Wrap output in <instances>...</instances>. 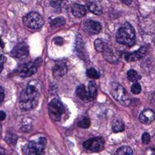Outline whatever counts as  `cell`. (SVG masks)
I'll return each instance as SVG.
<instances>
[{
	"label": "cell",
	"mask_w": 155,
	"mask_h": 155,
	"mask_svg": "<svg viewBox=\"0 0 155 155\" xmlns=\"http://www.w3.org/2000/svg\"><path fill=\"white\" fill-rule=\"evenodd\" d=\"M41 63V59L38 58L35 61L29 62L20 65L16 69V71L19 76L22 78H28L34 74L38 70V67Z\"/></svg>",
	"instance_id": "obj_7"
},
{
	"label": "cell",
	"mask_w": 155,
	"mask_h": 155,
	"mask_svg": "<svg viewBox=\"0 0 155 155\" xmlns=\"http://www.w3.org/2000/svg\"><path fill=\"white\" fill-rule=\"evenodd\" d=\"M133 152L131 147L128 146H122L117 149L115 154H133Z\"/></svg>",
	"instance_id": "obj_24"
},
{
	"label": "cell",
	"mask_w": 155,
	"mask_h": 155,
	"mask_svg": "<svg viewBox=\"0 0 155 155\" xmlns=\"http://www.w3.org/2000/svg\"><path fill=\"white\" fill-rule=\"evenodd\" d=\"M11 56L18 59L26 58L29 54V48L27 44L24 42L18 43L12 50Z\"/></svg>",
	"instance_id": "obj_9"
},
{
	"label": "cell",
	"mask_w": 155,
	"mask_h": 155,
	"mask_svg": "<svg viewBox=\"0 0 155 155\" xmlns=\"http://www.w3.org/2000/svg\"><path fill=\"white\" fill-rule=\"evenodd\" d=\"M24 24L29 28L39 29L44 24V21L40 14L35 12H31L23 17Z\"/></svg>",
	"instance_id": "obj_6"
},
{
	"label": "cell",
	"mask_w": 155,
	"mask_h": 155,
	"mask_svg": "<svg viewBox=\"0 0 155 155\" xmlns=\"http://www.w3.org/2000/svg\"><path fill=\"white\" fill-rule=\"evenodd\" d=\"M97 85L94 81H90L88 85V94L90 101L93 100L97 96Z\"/></svg>",
	"instance_id": "obj_18"
},
{
	"label": "cell",
	"mask_w": 155,
	"mask_h": 155,
	"mask_svg": "<svg viewBox=\"0 0 155 155\" xmlns=\"http://www.w3.org/2000/svg\"><path fill=\"white\" fill-rule=\"evenodd\" d=\"M148 50V47L146 45L142 46L138 50L131 53H128L124 54V59L128 62H134L138 61L143 58Z\"/></svg>",
	"instance_id": "obj_11"
},
{
	"label": "cell",
	"mask_w": 155,
	"mask_h": 155,
	"mask_svg": "<svg viewBox=\"0 0 155 155\" xmlns=\"http://www.w3.org/2000/svg\"><path fill=\"white\" fill-rule=\"evenodd\" d=\"M105 141L101 137H96L90 138L83 143V147L87 150L93 152H98L103 150L104 148Z\"/></svg>",
	"instance_id": "obj_8"
},
{
	"label": "cell",
	"mask_w": 155,
	"mask_h": 155,
	"mask_svg": "<svg viewBox=\"0 0 155 155\" xmlns=\"http://www.w3.org/2000/svg\"><path fill=\"white\" fill-rule=\"evenodd\" d=\"M65 111V107L62 103L58 99H52L48 105V114L52 120L59 122Z\"/></svg>",
	"instance_id": "obj_5"
},
{
	"label": "cell",
	"mask_w": 155,
	"mask_h": 155,
	"mask_svg": "<svg viewBox=\"0 0 155 155\" xmlns=\"http://www.w3.org/2000/svg\"><path fill=\"white\" fill-rule=\"evenodd\" d=\"M141 86L138 83H134L131 87V91L132 92V93L134 94H139L141 91Z\"/></svg>",
	"instance_id": "obj_27"
},
{
	"label": "cell",
	"mask_w": 155,
	"mask_h": 155,
	"mask_svg": "<svg viewBox=\"0 0 155 155\" xmlns=\"http://www.w3.org/2000/svg\"><path fill=\"white\" fill-rule=\"evenodd\" d=\"M94 48H95L96 50L99 52H102L107 46L105 42L102 39H99V38H98L94 41Z\"/></svg>",
	"instance_id": "obj_22"
},
{
	"label": "cell",
	"mask_w": 155,
	"mask_h": 155,
	"mask_svg": "<svg viewBox=\"0 0 155 155\" xmlns=\"http://www.w3.org/2000/svg\"><path fill=\"white\" fill-rule=\"evenodd\" d=\"M117 42L128 47H132L136 42V33L133 25L128 22L124 23L116 34Z\"/></svg>",
	"instance_id": "obj_2"
},
{
	"label": "cell",
	"mask_w": 155,
	"mask_h": 155,
	"mask_svg": "<svg viewBox=\"0 0 155 155\" xmlns=\"http://www.w3.org/2000/svg\"><path fill=\"white\" fill-rule=\"evenodd\" d=\"M41 91V85L37 81H31L21 93L19 96V106L23 111H28L38 104Z\"/></svg>",
	"instance_id": "obj_1"
},
{
	"label": "cell",
	"mask_w": 155,
	"mask_h": 155,
	"mask_svg": "<svg viewBox=\"0 0 155 155\" xmlns=\"http://www.w3.org/2000/svg\"><path fill=\"white\" fill-rule=\"evenodd\" d=\"M84 31L89 35H97L102 30V25L100 22L91 19L86 20L83 24Z\"/></svg>",
	"instance_id": "obj_10"
},
{
	"label": "cell",
	"mask_w": 155,
	"mask_h": 155,
	"mask_svg": "<svg viewBox=\"0 0 155 155\" xmlns=\"http://www.w3.org/2000/svg\"><path fill=\"white\" fill-rule=\"evenodd\" d=\"M65 23V21L63 17H57L50 22V26L52 28H56L64 25Z\"/></svg>",
	"instance_id": "obj_23"
},
{
	"label": "cell",
	"mask_w": 155,
	"mask_h": 155,
	"mask_svg": "<svg viewBox=\"0 0 155 155\" xmlns=\"http://www.w3.org/2000/svg\"><path fill=\"white\" fill-rule=\"evenodd\" d=\"M141 140H142V142L143 144L148 143L151 140V137H150V134L148 133H146V132L143 133V134L142 135Z\"/></svg>",
	"instance_id": "obj_28"
},
{
	"label": "cell",
	"mask_w": 155,
	"mask_h": 155,
	"mask_svg": "<svg viewBox=\"0 0 155 155\" xmlns=\"http://www.w3.org/2000/svg\"><path fill=\"white\" fill-rule=\"evenodd\" d=\"M110 93L115 100L124 106L130 105L131 99L125 89L117 82H112L110 85Z\"/></svg>",
	"instance_id": "obj_3"
},
{
	"label": "cell",
	"mask_w": 155,
	"mask_h": 155,
	"mask_svg": "<svg viewBox=\"0 0 155 155\" xmlns=\"http://www.w3.org/2000/svg\"><path fill=\"white\" fill-rule=\"evenodd\" d=\"M76 94L77 96L80 98L81 100L85 101V102H88L90 101V99L88 97V92L85 89V87L84 85H79L76 89Z\"/></svg>",
	"instance_id": "obj_17"
},
{
	"label": "cell",
	"mask_w": 155,
	"mask_h": 155,
	"mask_svg": "<svg viewBox=\"0 0 155 155\" xmlns=\"http://www.w3.org/2000/svg\"><path fill=\"white\" fill-rule=\"evenodd\" d=\"M17 140H18V137L15 134H14L12 132L7 133L5 137V140L8 144L15 145L16 143Z\"/></svg>",
	"instance_id": "obj_21"
},
{
	"label": "cell",
	"mask_w": 155,
	"mask_h": 155,
	"mask_svg": "<svg viewBox=\"0 0 155 155\" xmlns=\"http://www.w3.org/2000/svg\"><path fill=\"white\" fill-rule=\"evenodd\" d=\"M127 78L128 79L133 82H136L139 79H141V76L137 73V71L133 70V69H130L127 71Z\"/></svg>",
	"instance_id": "obj_19"
},
{
	"label": "cell",
	"mask_w": 155,
	"mask_h": 155,
	"mask_svg": "<svg viewBox=\"0 0 155 155\" xmlns=\"http://www.w3.org/2000/svg\"><path fill=\"white\" fill-rule=\"evenodd\" d=\"M105 59L110 63H117L118 61V56L117 53L110 47L106 46L104 50L102 51Z\"/></svg>",
	"instance_id": "obj_15"
},
{
	"label": "cell",
	"mask_w": 155,
	"mask_h": 155,
	"mask_svg": "<svg viewBox=\"0 0 155 155\" xmlns=\"http://www.w3.org/2000/svg\"><path fill=\"white\" fill-rule=\"evenodd\" d=\"M6 61V58L2 54L1 56V72H2V69H3V65L5 63Z\"/></svg>",
	"instance_id": "obj_30"
},
{
	"label": "cell",
	"mask_w": 155,
	"mask_h": 155,
	"mask_svg": "<svg viewBox=\"0 0 155 155\" xmlns=\"http://www.w3.org/2000/svg\"><path fill=\"white\" fill-rule=\"evenodd\" d=\"M86 74L87 76L91 79H99L100 78V74L94 68H89L86 71Z\"/></svg>",
	"instance_id": "obj_25"
},
{
	"label": "cell",
	"mask_w": 155,
	"mask_h": 155,
	"mask_svg": "<svg viewBox=\"0 0 155 155\" xmlns=\"http://www.w3.org/2000/svg\"><path fill=\"white\" fill-rule=\"evenodd\" d=\"M87 7L91 13L99 15L102 13L103 8L101 3L99 1H90L87 2Z\"/></svg>",
	"instance_id": "obj_14"
},
{
	"label": "cell",
	"mask_w": 155,
	"mask_h": 155,
	"mask_svg": "<svg viewBox=\"0 0 155 155\" xmlns=\"http://www.w3.org/2000/svg\"><path fill=\"white\" fill-rule=\"evenodd\" d=\"M154 117L155 114L154 111L151 109H146L140 113L139 119L141 123L149 125L154 120Z\"/></svg>",
	"instance_id": "obj_12"
},
{
	"label": "cell",
	"mask_w": 155,
	"mask_h": 155,
	"mask_svg": "<svg viewBox=\"0 0 155 155\" xmlns=\"http://www.w3.org/2000/svg\"><path fill=\"white\" fill-rule=\"evenodd\" d=\"M71 12L76 18H82L86 15L87 8L82 4H74L71 7Z\"/></svg>",
	"instance_id": "obj_16"
},
{
	"label": "cell",
	"mask_w": 155,
	"mask_h": 155,
	"mask_svg": "<svg viewBox=\"0 0 155 155\" xmlns=\"http://www.w3.org/2000/svg\"><path fill=\"white\" fill-rule=\"evenodd\" d=\"M47 143L44 137H40L38 141L31 140L22 147V152L24 154H40L43 153Z\"/></svg>",
	"instance_id": "obj_4"
},
{
	"label": "cell",
	"mask_w": 155,
	"mask_h": 155,
	"mask_svg": "<svg viewBox=\"0 0 155 155\" xmlns=\"http://www.w3.org/2000/svg\"><path fill=\"white\" fill-rule=\"evenodd\" d=\"M112 130L114 133L122 132L125 130V125L121 120H116L112 124Z\"/></svg>",
	"instance_id": "obj_20"
},
{
	"label": "cell",
	"mask_w": 155,
	"mask_h": 155,
	"mask_svg": "<svg viewBox=\"0 0 155 155\" xmlns=\"http://www.w3.org/2000/svg\"><path fill=\"white\" fill-rule=\"evenodd\" d=\"M0 93H1V96H0V103L1 104L4 99L5 97V94L4 93V89L2 88V87L1 86L0 87Z\"/></svg>",
	"instance_id": "obj_31"
},
{
	"label": "cell",
	"mask_w": 155,
	"mask_h": 155,
	"mask_svg": "<svg viewBox=\"0 0 155 155\" xmlns=\"http://www.w3.org/2000/svg\"><path fill=\"white\" fill-rule=\"evenodd\" d=\"M5 116H6L5 113H4L3 111H1V112H0V120H1V121L3 120L5 118Z\"/></svg>",
	"instance_id": "obj_32"
},
{
	"label": "cell",
	"mask_w": 155,
	"mask_h": 155,
	"mask_svg": "<svg viewBox=\"0 0 155 155\" xmlns=\"http://www.w3.org/2000/svg\"><path fill=\"white\" fill-rule=\"evenodd\" d=\"M68 67L64 62L57 63L53 68V75L56 78H60L64 76L67 72Z\"/></svg>",
	"instance_id": "obj_13"
},
{
	"label": "cell",
	"mask_w": 155,
	"mask_h": 155,
	"mask_svg": "<svg viewBox=\"0 0 155 155\" xmlns=\"http://www.w3.org/2000/svg\"><path fill=\"white\" fill-rule=\"evenodd\" d=\"M122 2H124L125 4L129 5L130 3H131V1H122Z\"/></svg>",
	"instance_id": "obj_33"
},
{
	"label": "cell",
	"mask_w": 155,
	"mask_h": 155,
	"mask_svg": "<svg viewBox=\"0 0 155 155\" xmlns=\"http://www.w3.org/2000/svg\"><path fill=\"white\" fill-rule=\"evenodd\" d=\"M91 122L88 117H85L78 122V126L82 128H88Z\"/></svg>",
	"instance_id": "obj_26"
},
{
	"label": "cell",
	"mask_w": 155,
	"mask_h": 155,
	"mask_svg": "<svg viewBox=\"0 0 155 155\" xmlns=\"http://www.w3.org/2000/svg\"><path fill=\"white\" fill-rule=\"evenodd\" d=\"M54 43L57 45H62L64 43V40L61 38H56L54 39Z\"/></svg>",
	"instance_id": "obj_29"
}]
</instances>
